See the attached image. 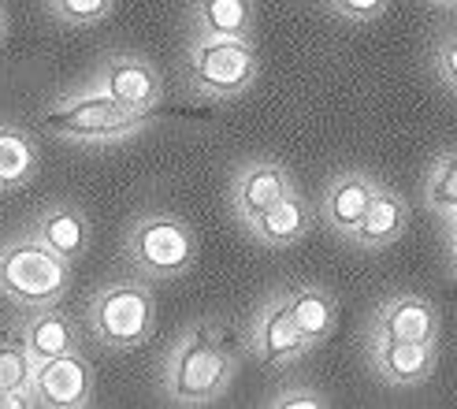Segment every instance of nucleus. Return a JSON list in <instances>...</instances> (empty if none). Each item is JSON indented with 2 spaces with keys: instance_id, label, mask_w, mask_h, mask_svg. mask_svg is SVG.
Wrapping results in <instances>:
<instances>
[{
  "instance_id": "13",
  "label": "nucleus",
  "mask_w": 457,
  "mask_h": 409,
  "mask_svg": "<svg viewBox=\"0 0 457 409\" xmlns=\"http://www.w3.org/2000/svg\"><path fill=\"white\" fill-rule=\"evenodd\" d=\"M369 338H413V343H436L439 338V313L420 294H395L386 298L372 324Z\"/></svg>"
},
{
  "instance_id": "11",
  "label": "nucleus",
  "mask_w": 457,
  "mask_h": 409,
  "mask_svg": "<svg viewBox=\"0 0 457 409\" xmlns=\"http://www.w3.org/2000/svg\"><path fill=\"white\" fill-rule=\"evenodd\" d=\"M379 190V179H372L369 171H342L335 175L324 197H320V223L335 231L338 238H353V231L361 227L364 213H369V204Z\"/></svg>"
},
{
  "instance_id": "19",
  "label": "nucleus",
  "mask_w": 457,
  "mask_h": 409,
  "mask_svg": "<svg viewBox=\"0 0 457 409\" xmlns=\"http://www.w3.org/2000/svg\"><path fill=\"white\" fill-rule=\"evenodd\" d=\"M287 298H290L294 321H298V328L305 331V338H309L312 346L335 335V324H338V302H335V294H331L328 287L298 283V287H290V290H287Z\"/></svg>"
},
{
  "instance_id": "1",
  "label": "nucleus",
  "mask_w": 457,
  "mask_h": 409,
  "mask_svg": "<svg viewBox=\"0 0 457 409\" xmlns=\"http://www.w3.org/2000/svg\"><path fill=\"white\" fill-rule=\"evenodd\" d=\"M238 372V357L231 350L220 321H194L182 328L164 357L160 391L175 405H212L227 395Z\"/></svg>"
},
{
  "instance_id": "14",
  "label": "nucleus",
  "mask_w": 457,
  "mask_h": 409,
  "mask_svg": "<svg viewBox=\"0 0 457 409\" xmlns=\"http://www.w3.org/2000/svg\"><path fill=\"white\" fill-rule=\"evenodd\" d=\"M316 220H320V209H312L309 197L298 194V187H294L283 201H276L268 213H261L253 223H249L245 231L264 249H290L294 242H302L312 231Z\"/></svg>"
},
{
  "instance_id": "5",
  "label": "nucleus",
  "mask_w": 457,
  "mask_h": 409,
  "mask_svg": "<svg viewBox=\"0 0 457 409\" xmlns=\"http://www.w3.org/2000/svg\"><path fill=\"white\" fill-rule=\"evenodd\" d=\"M261 75V56L249 38L194 34L187 49V82L204 101H235Z\"/></svg>"
},
{
  "instance_id": "4",
  "label": "nucleus",
  "mask_w": 457,
  "mask_h": 409,
  "mask_svg": "<svg viewBox=\"0 0 457 409\" xmlns=\"http://www.w3.org/2000/svg\"><path fill=\"white\" fill-rule=\"evenodd\" d=\"M86 328L108 350H138L156 331V294L153 283L134 280H112L94 290L86 305Z\"/></svg>"
},
{
  "instance_id": "30",
  "label": "nucleus",
  "mask_w": 457,
  "mask_h": 409,
  "mask_svg": "<svg viewBox=\"0 0 457 409\" xmlns=\"http://www.w3.org/2000/svg\"><path fill=\"white\" fill-rule=\"evenodd\" d=\"M443 220H446V227H457V209H450Z\"/></svg>"
},
{
  "instance_id": "8",
  "label": "nucleus",
  "mask_w": 457,
  "mask_h": 409,
  "mask_svg": "<svg viewBox=\"0 0 457 409\" xmlns=\"http://www.w3.org/2000/svg\"><path fill=\"white\" fill-rule=\"evenodd\" d=\"M89 89L108 94L112 101H120L134 112H153L160 104V97H164V79H160V71L145 56L116 53V56H104L97 63Z\"/></svg>"
},
{
  "instance_id": "23",
  "label": "nucleus",
  "mask_w": 457,
  "mask_h": 409,
  "mask_svg": "<svg viewBox=\"0 0 457 409\" xmlns=\"http://www.w3.org/2000/svg\"><path fill=\"white\" fill-rule=\"evenodd\" d=\"M45 4L63 27H94L112 12V0H45Z\"/></svg>"
},
{
  "instance_id": "29",
  "label": "nucleus",
  "mask_w": 457,
  "mask_h": 409,
  "mask_svg": "<svg viewBox=\"0 0 457 409\" xmlns=\"http://www.w3.org/2000/svg\"><path fill=\"white\" fill-rule=\"evenodd\" d=\"M428 4H436V8H457V0H428Z\"/></svg>"
},
{
  "instance_id": "2",
  "label": "nucleus",
  "mask_w": 457,
  "mask_h": 409,
  "mask_svg": "<svg viewBox=\"0 0 457 409\" xmlns=\"http://www.w3.org/2000/svg\"><path fill=\"white\" fill-rule=\"evenodd\" d=\"M123 254L134 268V276L149 283L182 280L197 261V235L194 227L164 209L138 213L123 235Z\"/></svg>"
},
{
  "instance_id": "12",
  "label": "nucleus",
  "mask_w": 457,
  "mask_h": 409,
  "mask_svg": "<svg viewBox=\"0 0 457 409\" xmlns=\"http://www.w3.org/2000/svg\"><path fill=\"white\" fill-rule=\"evenodd\" d=\"M369 357L386 388H420L439 361L436 343H413V338H369Z\"/></svg>"
},
{
  "instance_id": "16",
  "label": "nucleus",
  "mask_w": 457,
  "mask_h": 409,
  "mask_svg": "<svg viewBox=\"0 0 457 409\" xmlns=\"http://www.w3.org/2000/svg\"><path fill=\"white\" fill-rule=\"evenodd\" d=\"M27 231L34 238H41L45 246H53L60 257L67 261H79L89 246V220L79 204L71 201H60V204H45L41 213H34Z\"/></svg>"
},
{
  "instance_id": "24",
  "label": "nucleus",
  "mask_w": 457,
  "mask_h": 409,
  "mask_svg": "<svg viewBox=\"0 0 457 409\" xmlns=\"http://www.w3.org/2000/svg\"><path fill=\"white\" fill-rule=\"evenodd\" d=\"M331 398H324L316 388H279L276 395L268 398V409H328Z\"/></svg>"
},
{
  "instance_id": "15",
  "label": "nucleus",
  "mask_w": 457,
  "mask_h": 409,
  "mask_svg": "<svg viewBox=\"0 0 457 409\" xmlns=\"http://www.w3.org/2000/svg\"><path fill=\"white\" fill-rule=\"evenodd\" d=\"M405 227H409V201L398 190L379 183V190H376V197L369 204V213H364L361 227L350 238V246L361 249V254H379V249L395 246L405 235Z\"/></svg>"
},
{
  "instance_id": "28",
  "label": "nucleus",
  "mask_w": 457,
  "mask_h": 409,
  "mask_svg": "<svg viewBox=\"0 0 457 409\" xmlns=\"http://www.w3.org/2000/svg\"><path fill=\"white\" fill-rule=\"evenodd\" d=\"M446 246H450V261H453V271H457V227H446Z\"/></svg>"
},
{
  "instance_id": "9",
  "label": "nucleus",
  "mask_w": 457,
  "mask_h": 409,
  "mask_svg": "<svg viewBox=\"0 0 457 409\" xmlns=\"http://www.w3.org/2000/svg\"><path fill=\"white\" fill-rule=\"evenodd\" d=\"M30 391L45 409H82L94 402V365L82 350L37 361Z\"/></svg>"
},
{
  "instance_id": "21",
  "label": "nucleus",
  "mask_w": 457,
  "mask_h": 409,
  "mask_svg": "<svg viewBox=\"0 0 457 409\" xmlns=\"http://www.w3.org/2000/svg\"><path fill=\"white\" fill-rule=\"evenodd\" d=\"M424 204L436 216H446L450 209H457V153H443L436 156V164L428 168L424 179Z\"/></svg>"
},
{
  "instance_id": "18",
  "label": "nucleus",
  "mask_w": 457,
  "mask_h": 409,
  "mask_svg": "<svg viewBox=\"0 0 457 409\" xmlns=\"http://www.w3.org/2000/svg\"><path fill=\"white\" fill-rule=\"evenodd\" d=\"M253 0H190V30L209 38H253Z\"/></svg>"
},
{
  "instance_id": "20",
  "label": "nucleus",
  "mask_w": 457,
  "mask_h": 409,
  "mask_svg": "<svg viewBox=\"0 0 457 409\" xmlns=\"http://www.w3.org/2000/svg\"><path fill=\"white\" fill-rule=\"evenodd\" d=\"M37 142L22 127L0 123V194L19 190L22 183H30L37 171Z\"/></svg>"
},
{
  "instance_id": "22",
  "label": "nucleus",
  "mask_w": 457,
  "mask_h": 409,
  "mask_svg": "<svg viewBox=\"0 0 457 409\" xmlns=\"http://www.w3.org/2000/svg\"><path fill=\"white\" fill-rule=\"evenodd\" d=\"M37 361L30 357L22 338H4L0 335V391H19L34 383Z\"/></svg>"
},
{
  "instance_id": "25",
  "label": "nucleus",
  "mask_w": 457,
  "mask_h": 409,
  "mask_svg": "<svg viewBox=\"0 0 457 409\" xmlns=\"http://www.w3.org/2000/svg\"><path fill=\"white\" fill-rule=\"evenodd\" d=\"M391 0H328V8L338 19H350V22H372L386 12Z\"/></svg>"
},
{
  "instance_id": "6",
  "label": "nucleus",
  "mask_w": 457,
  "mask_h": 409,
  "mask_svg": "<svg viewBox=\"0 0 457 409\" xmlns=\"http://www.w3.org/2000/svg\"><path fill=\"white\" fill-rule=\"evenodd\" d=\"M41 123L63 142L112 146V142H127L138 130H145L149 112H134L120 101H112L108 94L86 89V94H75V97H60L41 116Z\"/></svg>"
},
{
  "instance_id": "3",
  "label": "nucleus",
  "mask_w": 457,
  "mask_h": 409,
  "mask_svg": "<svg viewBox=\"0 0 457 409\" xmlns=\"http://www.w3.org/2000/svg\"><path fill=\"white\" fill-rule=\"evenodd\" d=\"M71 264L30 231L0 242V294L19 309L56 305L71 287Z\"/></svg>"
},
{
  "instance_id": "17",
  "label": "nucleus",
  "mask_w": 457,
  "mask_h": 409,
  "mask_svg": "<svg viewBox=\"0 0 457 409\" xmlns=\"http://www.w3.org/2000/svg\"><path fill=\"white\" fill-rule=\"evenodd\" d=\"M22 343H27L34 361H49L60 354L79 350V328L75 321L56 305H41V309H27V321H22Z\"/></svg>"
},
{
  "instance_id": "10",
  "label": "nucleus",
  "mask_w": 457,
  "mask_h": 409,
  "mask_svg": "<svg viewBox=\"0 0 457 409\" xmlns=\"http://www.w3.org/2000/svg\"><path fill=\"white\" fill-rule=\"evenodd\" d=\"M294 190L290 171L271 161V156H253L235 171L231 183V213L242 227H249L261 213H268L276 201H283Z\"/></svg>"
},
{
  "instance_id": "26",
  "label": "nucleus",
  "mask_w": 457,
  "mask_h": 409,
  "mask_svg": "<svg viewBox=\"0 0 457 409\" xmlns=\"http://www.w3.org/2000/svg\"><path fill=\"white\" fill-rule=\"evenodd\" d=\"M436 71L446 82V89L457 94V30L439 38V45H436Z\"/></svg>"
},
{
  "instance_id": "7",
  "label": "nucleus",
  "mask_w": 457,
  "mask_h": 409,
  "mask_svg": "<svg viewBox=\"0 0 457 409\" xmlns=\"http://www.w3.org/2000/svg\"><path fill=\"white\" fill-rule=\"evenodd\" d=\"M245 346L264 369H287L312 350V343L305 338V331L298 328V321H294V313H290L287 290L271 294V298L257 309L253 324H249V335H245Z\"/></svg>"
},
{
  "instance_id": "31",
  "label": "nucleus",
  "mask_w": 457,
  "mask_h": 409,
  "mask_svg": "<svg viewBox=\"0 0 457 409\" xmlns=\"http://www.w3.org/2000/svg\"><path fill=\"white\" fill-rule=\"evenodd\" d=\"M4 30H8V19H4V8H0V38H4Z\"/></svg>"
},
{
  "instance_id": "27",
  "label": "nucleus",
  "mask_w": 457,
  "mask_h": 409,
  "mask_svg": "<svg viewBox=\"0 0 457 409\" xmlns=\"http://www.w3.org/2000/svg\"><path fill=\"white\" fill-rule=\"evenodd\" d=\"M37 398L30 388H19V391H0V409H34Z\"/></svg>"
}]
</instances>
